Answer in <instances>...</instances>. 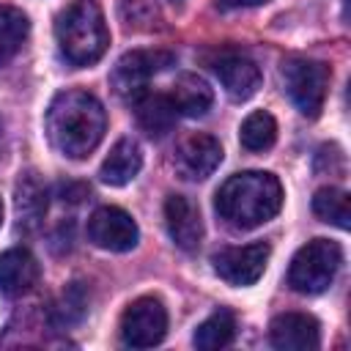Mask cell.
Returning <instances> with one entry per match:
<instances>
[{
  "label": "cell",
  "instance_id": "1",
  "mask_svg": "<svg viewBox=\"0 0 351 351\" xmlns=\"http://www.w3.org/2000/svg\"><path fill=\"white\" fill-rule=\"evenodd\" d=\"M107 129L101 101L80 88L60 90L47 110V137L69 159H85L96 151Z\"/></svg>",
  "mask_w": 351,
  "mask_h": 351
},
{
  "label": "cell",
  "instance_id": "2",
  "mask_svg": "<svg viewBox=\"0 0 351 351\" xmlns=\"http://www.w3.org/2000/svg\"><path fill=\"white\" fill-rule=\"evenodd\" d=\"M217 214L236 230H252L277 217L282 206V186L277 176L263 170H247L230 176L214 197Z\"/></svg>",
  "mask_w": 351,
  "mask_h": 351
},
{
  "label": "cell",
  "instance_id": "3",
  "mask_svg": "<svg viewBox=\"0 0 351 351\" xmlns=\"http://www.w3.org/2000/svg\"><path fill=\"white\" fill-rule=\"evenodd\" d=\"M55 38L60 55L71 66L96 63L110 44V30L96 0H74L55 19Z\"/></svg>",
  "mask_w": 351,
  "mask_h": 351
},
{
  "label": "cell",
  "instance_id": "4",
  "mask_svg": "<svg viewBox=\"0 0 351 351\" xmlns=\"http://www.w3.org/2000/svg\"><path fill=\"white\" fill-rule=\"evenodd\" d=\"M340 261H343V250L337 241L313 239L296 250L288 269V285L299 293H321L332 285Z\"/></svg>",
  "mask_w": 351,
  "mask_h": 351
},
{
  "label": "cell",
  "instance_id": "5",
  "mask_svg": "<svg viewBox=\"0 0 351 351\" xmlns=\"http://www.w3.org/2000/svg\"><path fill=\"white\" fill-rule=\"evenodd\" d=\"M329 66L321 60H310V58H288L282 63V82L285 90L291 96V101L296 104V110L304 118H318L326 101V90H329Z\"/></svg>",
  "mask_w": 351,
  "mask_h": 351
},
{
  "label": "cell",
  "instance_id": "6",
  "mask_svg": "<svg viewBox=\"0 0 351 351\" xmlns=\"http://www.w3.org/2000/svg\"><path fill=\"white\" fill-rule=\"evenodd\" d=\"M173 55L165 52V49H134V52H126L112 74H110V85L112 90L126 99V101H134L137 96H143L148 90V82L151 77L162 74L167 66H173Z\"/></svg>",
  "mask_w": 351,
  "mask_h": 351
},
{
  "label": "cell",
  "instance_id": "7",
  "mask_svg": "<svg viewBox=\"0 0 351 351\" xmlns=\"http://www.w3.org/2000/svg\"><path fill=\"white\" fill-rule=\"evenodd\" d=\"M167 335V310L156 296L134 299L121 315V340L129 348H151Z\"/></svg>",
  "mask_w": 351,
  "mask_h": 351
},
{
  "label": "cell",
  "instance_id": "8",
  "mask_svg": "<svg viewBox=\"0 0 351 351\" xmlns=\"http://www.w3.org/2000/svg\"><path fill=\"white\" fill-rule=\"evenodd\" d=\"M88 239L107 252H129L140 241L137 222L118 206H101L88 219Z\"/></svg>",
  "mask_w": 351,
  "mask_h": 351
},
{
  "label": "cell",
  "instance_id": "9",
  "mask_svg": "<svg viewBox=\"0 0 351 351\" xmlns=\"http://www.w3.org/2000/svg\"><path fill=\"white\" fill-rule=\"evenodd\" d=\"M269 255H271V247L266 241H252L244 247H225L214 255V271L228 285L244 288L263 277Z\"/></svg>",
  "mask_w": 351,
  "mask_h": 351
},
{
  "label": "cell",
  "instance_id": "10",
  "mask_svg": "<svg viewBox=\"0 0 351 351\" xmlns=\"http://www.w3.org/2000/svg\"><path fill=\"white\" fill-rule=\"evenodd\" d=\"M211 69L219 80V85L225 88V93L233 101H247L250 96L258 93L261 88V69L258 63L236 49H225L211 60Z\"/></svg>",
  "mask_w": 351,
  "mask_h": 351
},
{
  "label": "cell",
  "instance_id": "11",
  "mask_svg": "<svg viewBox=\"0 0 351 351\" xmlns=\"http://www.w3.org/2000/svg\"><path fill=\"white\" fill-rule=\"evenodd\" d=\"M176 170L186 181H203L208 178L219 162H222V145L211 134H189L176 148Z\"/></svg>",
  "mask_w": 351,
  "mask_h": 351
},
{
  "label": "cell",
  "instance_id": "12",
  "mask_svg": "<svg viewBox=\"0 0 351 351\" xmlns=\"http://www.w3.org/2000/svg\"><path fill=\"white\" fill-rule=\"evenodd\" d=\"M269 340L280 351H313L321 346V326L307 313H282L271 321Z\"/></svg>",
  "mask_w": 351,
  "mask_h": 351
},
{
  "label": "cell",
  "instance_id": "13",
  "mask_svg": "<svg viewBox=\"0 0 351 351\" xmlns=\"http://www.w3.org/2000/svg\"><path fill=\"white\" fill-rule=\"evenodd\" d=\"M165 225L176 247L192 252L200 247L203 239V219L197 206L184 195H167L165 200Z\"/></svg>",
  "mask_w": 351,
  "mask_h": 351
},
{
  "label": "cell",
  "instance_id": "14",
  "mask_svg": "<svg viewBox=\"0 0 351 351\" xmlns=\"http://www.w3.org/2000/svg\"><path fill=\"white\" fill-rule=\"evenodd\" d=\"M38 282V263L25 247H11L0 255V291L5 296H22Z\"/></svg>",
  "mask_w": 351,
  "mask_h": 351
},
{
  "label": "cell",
  "instance_id": "15",
  "mask_svg": "<svg viewBox=\"0 0 351 351\" xmlns=\"http://www.w3.org/2000/svg\"><path fill=\"white\" fill-rule=\"evenodd\" d=\"M134 118H137V126L148 134V137H165L173 126H176V104L170 101L167 93H143L137 96L134 101Z\"/></svg>",
  "mask_w": 351,
  "mask_h": 351
},
{
  "label": "cell",
  "instance_id": "16",
  "mask_svg": "<svg viewBox=\"0 0 351 351\" xmlns=\"http://www.w3.org/2000/svg\"><path fill=\"white\" fill-rule=\"evenodd\" d=\"M140 167H143L140 145L132 137H121L104 156V162L99 167V178L110 186H123L140 173Z\"/></svg>",
  "mask_w": 351,
  "mask_h": 351
},
{
  "label": "cell",
  "instance_id": "17",
  "mask_svg": "<svg viewBox=\"0 0 351 351\" xmlns=\"http://www.w3.org/2000/svg\"><path fill=\"white\" fill-rule=\"evenodd\" d=\"M167 96L176 104V112L186 118H203L214 104V90L197 74H181Z\"/></svg>",
  "mask_w": 351,
  "mask_h": 351
},
{
  "label": "cell",
  "instance_id": "18",
  "mask_svg": "<svg viewBox=\"0 0 351 351\" xmlns=\"http://www.w3.org/2000/svg\"><path fill=\"white\" fill-rule=\"evenodd\" d=\"M47 214V186L36 173H25L16 184V217L19 228L33 230Z\"/></svg>",
  "mask_w": 351,
  "mask_h": 351
},
{
  "label": "cell",
  "instance_id": "19",
  "mask_svg": "<svg viewBox=\"0 0 351 351\" xmlns=\"http://www.w3.org/2000/svg\"><path fill=\"white\" fill-rule=\"evenodd\" d=\"M30 19L14 5H0V66L8 63L27 41Z\"/></svg>",
  "mask_w": 351,
  "mask_h": 351
},
{
  "label": "cell",
  "instance_id": "20",
  "mask_svg": "<svg viewBox=\"0 0 351 351\" xmlns=\"http://www.w3.org/2000/svg\"><path fill=\"white\" fill-rule=\"evenodd\" d=\"M236 335V318L230 310L219 307L217 313H211L197 329H195V337L192 343L203 351H217V348H225Z\"/></svg>",
  "mask_w": 351,
  "mask_h": 351
},
{
  "label": "cell",
  "instance_id": "21",
  "mask_svg": "<svg viewBox=\"0 0 351 351\" xmlns=\"http://www.w3.org/2000/svg\"><path fill=\"white\" fill-rule=\"evenodd\" d=\"M239 140L247 151L252 154H261V151H269L277 140V121L266 112V110H255L250 112L244 121H241V129H239Z\"/></svg>",
  "mask_w": 351,
  "mask_h": 351
},
{
  "label": "cell",
  "instance_id": "22",
  "mask_svg": "<svg viewBox=\"0 0 351 351\" xmlns=\"http://www.w3.org/2000/svg\"><path fill=\"white\" fill-rule=\"evenodd\" d=\"M313 211L318 219L346 230L348 228V219H351V203H348V192L346 189H337V186H324L315 192L313 197Z\"/></svg>",
  "mask_w": 351,
  "mask_h": 351
},
{
  "label": "cell",
  "instance_id": "23",
  "mask_svg": "<svg viewBox=\"0 0 351 351\" xmlns=\"http://www.w3.org/2000/svg\"><path fill=\"white\" fill-rule=\"evenodd\" d=\"M85 313H88V293L82 282H71L63 288L60 299L52 307V324L58 329H69V326H77L85 318Z\"/></svg>",
  "mask_w": 351,
  "mask_h": 351
},
{
  "label": "cell",
  "instance_id": "24",
  "mask_svg": "<svg viewBox=\"0 0 351 351\" xmlns=\"http://www.w3.org/2000/svg\"><path fill=\"white\" fill-rule=\"evenodd\" d=\"M118 14L126 30H154L156 22H162L154 0H121Z\"/></svg>",
  "mask_w": 351,
  "mask_h": 351
},
{
  "label": "cell",
  "instance_id": "25",
  "mask_svg": "<svg viewBox=\"0 0 351 351\" xmlns=\"http://www.w3.org/2000/svg\"><path fill=\"white\" fill-rule=\"evenodd\" d=\"M222 3L230 5V8H250V5H263L269 0H222Z\"/></svg>",
  "mask_w": 351,
  "mask_h": 351
},
{
  "label": "cell",
  "instance_id": "26",
  "mask_svg": "<svg viewBox=\"0 0 351 351\" xmlns=\"http://www.w3.org/2000/svg\"><path fill=\"white\" fill-rule=\"evenodd\" d=\"M0 225H3V203H0Z\"/></svg>",
  "mask_w": 351,
  "mask_h": 351
}]
</instances>
